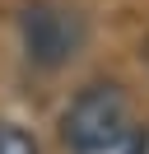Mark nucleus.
I'll use <instances>...</instances> for the list:
<instances>
[{
    "instance_id": "obj_2",
    "label": "nucleus",
    "mask_w": 149,
    "mask_h": 154,
    "mask_svg": "<svg viewBox=\"0 0 149 154\" xmlns=\"http://www.w3.org/2000/svg\"><path fill=\"white\" fill-rule=\"evenodd\" d=\"M19 42L37 70H61L89 42V23L65 0H33L19 10Z\"/></svg>"
},
{
    "instance_id": "obj_3",
    "label": "nucleus",
    "mask_w": 149,
    "mask_h": 154,
    "mask_svg": "<svg viewBox=\"0 0 149 154\" xmlns=\"http://www.w3.org/2000/svg\"><path fill=\"white\" fill-rule=\"evenodd\" d=\"M0 154H42L37 135L14 117H0Z\"/></svg>"
},
{
    "instance_id": "obj_1",
    "label": "nucleus",
    "mask_w": 149,
    "mask_h": 154,
    "mask_svg": "<svg viewBox=\"0 0 149 154\" xmlns=\"http://www.w3.org/2000/svg\"><path fill=\"white\" fill-rule=\"evenodd\" d=\"M65 154H149V122L117 79H89L70 94L61 112Z\"/></svg>"
}]
</instances>
